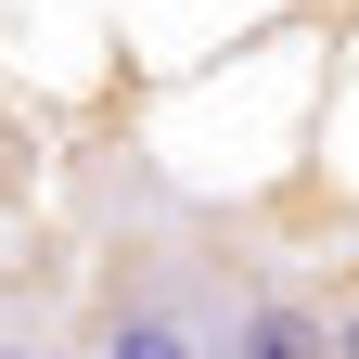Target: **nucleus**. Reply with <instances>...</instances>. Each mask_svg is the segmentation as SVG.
<instances>
[{
	"label": "nucleus",
	"instance_id": "f257e3e1",
	"mask_svg": "<svg viewBox=\"0 0 359 359\" xmlns=\"http://www.w3.org/2000/svg\"><path fill=\"white\" fill-rule=\"evenodd\" d=\"M90 359H218V321L205 295L154 257H116L103 295H90Z\"/></svg>",
	"mask_w": 359,
	"mask_h": 359
},
{
	"label": "nucleus",
	"instance_id": "f03ea898",
	"mask_svg": "<svg viewBox=\"0 0 359 359\" xmlns=\"http://www.w3.org/2000/svg\"><path fill=\"white\" fill-rule=\"evenodd\" d=\"M218 359H334V295L295 283V269H231Z\"/></svg>",
	"mask_w": 359,
	"mask_h": 359
},
{
	"label": "nucleus",
	"instance_id": "7ed1b4c3",
	"mask_svg": "<svg viewBox=\"0 0 359 359\" xmlns=\"http://www.w3.org/2000/svg\"><path fill=\"white\" fill-rule=\"evenodd\" d=\"M334 359H359V283H334Z\"/></svg>",
	"mask_w": 359,
	"mask_h": 359
}]
</instances>
